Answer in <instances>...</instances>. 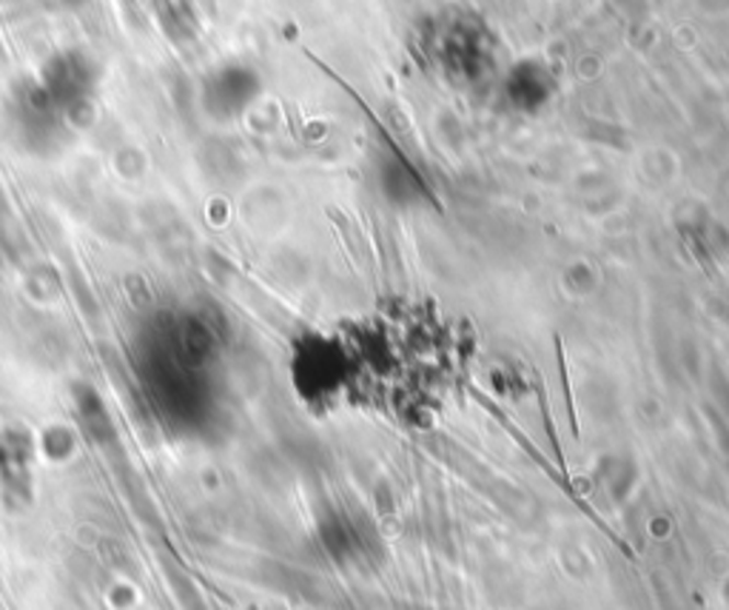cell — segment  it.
Wrapping results in <instances>:
<instances>
[{
	"label": "cell",
	"mask_w": 729,
	"mask_h": 610,
	"mask_svg": "<svg viewBox=\"0 0 729 610\" xmlns=\"http://www.w3.org/2000/svg\"><path fill=\"white\" fill-rule=\"evenodd\" d=\"M41 92L60 114H75L78 109H86L92 103L94 75L80 57L66 55L60 60H52L49 69L43 71Z\"/></svg>",
	"instance_id": "obj_1"
}]
</instances>
